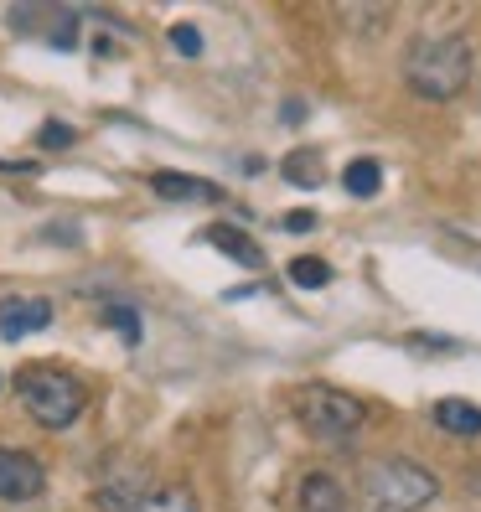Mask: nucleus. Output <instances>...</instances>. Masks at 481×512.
<instances>
[{
  "instance_id": "nucleus-17",
  "label": "nucleus",
  "mask_w": 481,
  "mask_h": 512,
  "mask_svg": "<svg viewBox=\"0 0 481 512\" xmlns=\"http://www.w3.org/2000/svg\"><path fill=\"white\" fill-rule=\"evenodd\" d=\"M42 145H47V150L73 145V125H63V119H47V125H42Z\"/></svg>"
},
{
  "instance_id": "nucleus-8",
  "label": "nucleus",
  "mask_w": 481,
  "mask_h": 512,
  "mask_svg": "<svg viewBox=\"0 0 481 512\" xmlns=\"http://www.w3.org/2000/svg\"><path fill=\"white\" fill-rule=\"evenodd\" d=\"M150 192L156 197H182V202H218V187L213 182H197V176H176V171H156L150 176Z\"/></svg>"
},
{
  "instance_id": "nucleus-16",
  "label": "nucleus",
  "mask_w": 481,
  "mask_h": 512,
  "mask_svg": "<svg viewBox=\"0 0 481 512\" xmlns=\"http://www.w3.org/2000/svg\"><path fill=\"white\" fill-rule=\"evenodd\" d=\"M171 42H176V52H182V57H197L202 52V32H197V26H171Z\"/></svg>"
},
{
  "instance_id": "nucleus-14",
  "label": "nucleus",
  "mask_w": 481,
  "mask_h": 512,
  "mask_svg": "<svg viewBox=\"0 0 481 512\" xmlns=\"http://www.w3.org/2000/svg\"><path fill=\"white\" fill-rule=\"evenodd\" d=\"M290 280H295V285H306V290H316V285L332 280V269H326L321 259H295V264H290Z\"/></svg>"
},
{
  "instance_id": "nucleus-3",
  "label": "nucleus",
  "mask_w": 481,
  "mask_h": 512,
  "mask_svg": "<svg viewBox=\"0 0 481 512\" xmlns=\"http://www.w3.org/2000/svg\"><path fill=\"white\" fill-rule=\"evenodd\" d=\"M16 388H21V404L32 409V419H37V425H47V430H68L73 419L83 414V404H88L83 383L73 373L42 368V363L37 368H21Z\"/></svg>"
},
{
  "instance_id": "nucleus-9",
  "label": "nucleus",
  "mask_w": 481,
  "mask_h": 512,
  "mask_svg": "<svg viewBox=\"0 0 481 512\" xmlns=\"http://www.w3.org/2000/svg\"><path fill=\"white\" fill-rule=\"evenodd\" d=\"M435 425L450 435H481V409L466 399H440L435 404Z\"/></svg>"
},
{
  "instance_id": "nucleus-5",
  "label": "nucleus",
  "mask_w": 481,
  "mask_h": 512,
  "mask_svg": "<svg viewBox=\"0 0 481 512\" xmlns=\"http://www.w3.org/2000/svg\"><path fill=\"white\" fill-rule=\"evenodd\" d=\"M47 487V471L32 450H11L0 445V502H32Z\"/></svg>"
},
{
  "instance_id": "nucleus-10",
  "label": "nucleus",
  "mask_w": 481,
  "mask_h": 512,
  "mask_svg": "<svg viewBox=\"0 0 481 512\" xmlns=\"http://www.w3.org/2000/svg\"><path fill=\"white\" fill-rule=\"evenodd\" d=\"M130 512H197V497L187 487H161V492H145Z\"/></svg>"
},
{
  "instance_id": "nucleus-11",
  "label": "nucleus",
  "mask_w": 481,
  "mask_h": 512,
  "mask_svg": "<svg viewBox=\"0 0 481 512\" xmlns=\"http://www.w3.org/2000/svg\"><path fill=\"white\" fill-rule=\"evenodd\" d=\"M207 244H218L228 259H238V264H259V249H254V238H244L238 228H228V223H218V228H207Z\"/></svg>"
},
{
  "instance_id": "nucleus-7",
  "label": "nucleus",
  "mask_w": 481,
  "mask_h": 512,
  "mask_svg": "<svg viewBox=\"0 0 481 512\" xmlns=\"http://www.w3.org/2000/svg\"><path fill=\"white\" fill-rule=\"evenodd\" d=\"M352 497L337 476H326V471H311L306 481H300V512H347Z\"/></svg>"
},
{
  "instance_id": "nucleus-12",
  "label": "nucleus",
  "mask_w": 481,
  "mask_h": 512,
  "mask_svg": "<svg viewBox=\"0 0 481 512\" xmlns=\"http://www.w3.org/2000/svg\"><path fill=\"white\" fill-rule=\"evenodd\" d=\"M280 171H285V182H295V187H316L321 182V156L316 150H290V156L280 161Z\"/></svg>"
},
{
  "instance_id": "nucleus-4",
  "label": "nucleus",
  "mask_w": 481,
  "mask_h": 512,
  "mask_svg": "<svg viewBox=\"0 0 481 512\" xmlns=\"http://www.w3.org/2000/svg\"><path fill=\"white\" fill-rule=\"evenodd\" d=\"M295 414H300V425H306L316 440H347V435L363 430V404H357L352 394H342V388H326V383L300 388Z\"/></svg>"
},
{
  "instance_id": "nucleus-2",
  "label": "nucleus",
  "mask_w": 481,
  "mask_h": 512,
  "mask_svg": "<svg viewBox=\"0 0 481 512\" xmlns=\"http://www.w3.org/2000/svg\"><path fill=\"white\" fill-rule=\"evenodd\" d=\"M404 78L419 99H456L461 88L471 83V47L466 37H425L414 42Z\"/></svg>"
},
{
  "instance_id": "nucleus-1",
  "label": "nucleus",
  "mask_w": 481,
  "mask_h": 512,
  "mask_svg": "<svg viewBox=\"0 0 481 512\" xmlns=\"http://www.w3.org/2000/svg\"><path fill=\"white\" fill-rule=\"evenodd\" d=\"M435 492L440 481L425 466L404 456H378L357 481V512H419L425 502H435Z\"/></svg>"
},
{
  "instance_id": "nucleus-18",
  "label": "nucleus",
  "mask_w": 481,
  "mask_h": 512,
  "mask_svg": "<svg viewBox=\"0 0 481 512\" xmlns=\"http://www.w3.org/2000/svg\"><path fill=\"white\" fill-rule=\"evenodd\" d=\"M285 228H290V233H311L316 218H311V213H295V218H285Z\"/></svg>"
},
{
  "instance_id": "nucleus-13",
  "label": "nucleus",
  "mask_w": 481,
  "mask_h": 512,
  "mask_svg": "<svg viewBox=\"0 0 481 512\" xmlns=\"http://www.w3.org/2000/svg\"><path fill=\"white\" fill-rule=\"evenodd\" d=\"M342 182H347L352 197H378V187H383V166H378V161H352Z\"/></svg>"
},
{
  "instance_id": "nucleus-6",
  "label": "nucleus",
  "mask_w": 481,
  "mask_h": 512,
  "mask_svg": "<svg viewBox=\"0 0 481 512\" xmlns=\"http://www.w3.org/2000/svg\"><path fill=\"white\" fill-rule=\"evenodd\" d=\"M47 321H52V306H47V300L16 295V300H6V306H0V337L16 342V337H26V331H42Z\"/></svg>"
},
{
  "instance_id": "nucleus-15",
  "label": "nucleus",
  "mask_w": 481,
  "mask_h": 512,
  "mask_svg": "<svg viewBox=\"0 0 481 512\" xmlns=\"http://www.w3.org/2000/svg\"><path fill=\"white\" fill-rule=\"evenodd\" d=\"M104 321H109V326H114V331H119V337H125L130 347L140 342V316H135L130 306H109V311H104Z\"/></svg>"
}]
</instances>
